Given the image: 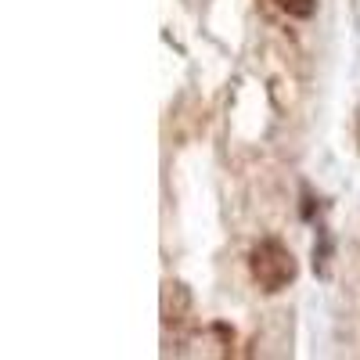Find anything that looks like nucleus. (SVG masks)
<instances>
[{"label":"nucleus","instance_id":"obj_1","mask_svg":"<svg viewBox=\"0 0 360 360\" xmlns=\"http://www.w3.org/2000/svg\"><path fill=\"white\" fill-rule=\"evenodd\" d=\"M249 270L263 292H281L295 281V256L278 242V238H263V242L252 249Z\"/></svg>","mask_w":360,"mask_h":360},{"label":"nucleus","instance_id":"obj_2","mask_svg":"<svg viewBox=\"0 0 360 360\" xmlns=\"http://www.w3.org/2000/svg\"><path fill=\"white\" fill-rule=\"evenodd\" d=\"M281 11H288L292 18H310L317 11V0H278Z\"/></svg>","mask_w":360,"mask_h":360}]
</instances>
